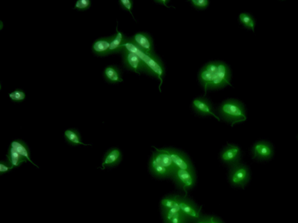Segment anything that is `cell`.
<instances>
[{
  "label": "cell",
  "instance_id": "obj_13",
  "mask_svg": "<svg viewBox=\"0 0 298 223\" xmlns=\"http://www.w3.org/2000/svg\"><path fill=\"white\" fill-rule=\"evenodd\" d=\"M171 158L172 162L177 168L184 169V170H193L191 164L184 154L179 151L170 149L165 148Z\"/></svg>",
  "mask_w": 298,
  "mask_h": 223
},
{
  "label": "cell",
  "instance_id": "obj_29",
  "mask_svg": "<svg viewBox=\"0 0 298 223\" xmlns=\"http://www.w3.org/2000/svg\"><path fill=\"white\" fill-rule=\"evenodd\" d=\"M186 215L181 210L171 218L169 223H183L185 220Z\"/></svg>",
  "mask_w": 298,
  "mask_h": 223
},
{
  "label": "cell",
  "instance_id": "obj_20",
  "mask_svg": "<svg viewBox=\"0 0 298 223\" xmlns=\"http://www.w3.org/2000/svg\"><path fill=\"white\" fill-rule=\"evenodd\" d=\"M179 205L181 210L186 216L194 218H199V211L196 210L194 204L190 202L189 201L179 198Z\"/></svg>",
  "mask_w": 298,
  "mask_h": 223
},
{
  "label": "cell",
  "instance_id": "obj_31",
  "mask_svg": "<svg viewBox=\"0 0 298 223\" xmlns=\"http://www.w3.org/2000/svg\"><path fill=\"white\" fill-rule=\"evenodd\" d=\"M157 2H159L161 4H162L163 5L166 6L167 7H169L167 6V2H169V1H168V0H157V1H156Z\"/></svg>",
  "mask_w": 298,
  "mask_h": 223
},
{
  "label": "cell",
  "instance_id": "obj_1",
  "mask_svg": "<svg viewBox=\"0 0 298 223\" xmlns=\"http://www.w3.org/2000/svg\"><path fill=\"white\" fill-rule=\"evenodd\" d=\"M231 71L227 64L220 62L208 64L200 70L199 81L205 92L231 86Z\"/></svg>",
  "mask_w": 298,
  "mask_h": 223
},
{
  "label": "cell",
  "instance_id": "obj_6",
  "mask_svg": "<svg viewBox=\"0 0 298 223\" xmlns=\"http://www.w3.org/2000/svg\"><path fill=\"white\" fill-rule=\"evenodd\" d=\"M251 154L254 160L261 162L268 161L274 156V146L270 142L260 140L254 144L251 149Z\"/></svg>",
  "mask_w": 298,
  "mask_h": 223
},
{
  "label": "cell",
  "instance_id": "obj_22",
  "mask_svg": "<svg viewBox=\"0 0 298 223\" xmlns=\"http://www.w3.org/2000/svg\"><path fill=\"white\" fill-rule=\"evenodd\" d=\"M179 198L176 196H169L164 198L161 201V206L163 208L164 210H170V208L179 207Z\"/></svg>",
  "mask_w": 298,
  "mask_h": 223
},
{
  "label": "cell",
  "instance_id": "obj_21",
  "mask_svg": "<svg viewBox=\"0 0 298 223\" xmlns=\"http://www.w3.org/2000/svg\"><path fill=\"white\" fill-rule=\"evenodd\" d=\"M239 20L243 26L247 30L254 31L256 26V20L249 13L243 12L240 14Z\"/></svg>",
  "mask_w": 298,
  "mask_h": 223
},
{
  "label": "cell",
  "instance_id": "obj_4",
  "mask_svg": "<svg viewBox=\"0 0 298 223\" xmlns=\"http://www.w3.org/2000/svg\"><path fill=\"white\" fill-rule=\"evenodd\" d=\"M219 113L225 120L231 124L232 126L246 120L245 108L242 103L236 100H225L220 106Z\"/></svg>",
  "mask_w": 298,
  "mask_h": 223
},
{
  "label": "cell",
  "instance_id": "obj_14",
  "mask_svg": "<svg viewBox=\"0 0 298 223\" xmlns=\"http://www.w3.org/2000/svg\"><path fill=\"white\" fill-rule=\"evenodd\" d=\"M112 36L100 38L93 42L92 50L95 55L105 56L109 55V51Z\"/></svg>",
  "mask_w": 298,
  "mask_h": 223
},
{
  "label": "cell",
  "instance_id": "obj_17",
  "mask_svg": "<svg viewBox=\"0 0 298 223\" xmlns=\"http://www.w3.org/2000/svg\"><path fill=\"white\" fill-rule=\"evenodd\" d=\"M64 138L68 144L72 146H92L91 144H85L82 142L80 133L76 129H67L64 132Z\"/></svg>",
  "mask_w": 298,
  "mask_h": 223
},
{
  "label": "cell",
  "instance_id": "obj_33",
  "mask_svg": "<svg viewBox=\"0 0 298 223\" xmlns=\"http://www.w3.org/2000/svg\"><path fill=\"white\" fill-rule=\"evenodd\" d=\"M297 139H298V135H297Z\"/></svg>",
  "mask_w": 298,
  "mask_h": 223
},
{
  "label": "cell",
  "instance_id": "obj_26",
  "mask_svg": "<svg viewBox=\"0 0 298 223\" xmlns=\"http://www.w3.org/2000/svg\"><path fill=\"white\" fill-rule=\"evenodd\" d=\"M191 2L196 8L200 10L205 9L209 4L208 0H191Z\"/></svg>",
  "mask_w": 298,
  "mask_h": 223
},
{
  "label": "cell",
  "instance_id": "obj_11",
  "mask_svg": "<svg viewBox=\"0 0 298 223\" xmlns=\"http://www.w3.org/2000/svg\"><path fill=\"white\" fill-rule=\"evenodd\" d=\"M123 158V154L121 150L117 148L110 149L105 154L102 160V166L100 167L102 170L107 168H112L119 164Z\"/></svg>",
  "mask_w": 298,
  "mask_h": 223
},
{
  "label": "cell",
  "instance_id": "obj_8",
  "mask_svg": "<svg viewBox=\"0 0 298 223\" xmlns=\"http://www.w3.org/2000/svg\"><path fill=\"white\" fill-rule=\"evenodd\" d=\"M172 178L186 192V190L191 188L195 183V175L193 170L176 169Z\"/></svg>",
  "mask_w": 298,
  "mask_h": 223
},
{
  "label": "cell",
  "instance_id": "obj_10",
  "mask_svg": "<svg viewBox=\"0 0 298 223\" xmlns=\"http://www.w3.org/2000/svg\"><path fill=\"white\" fill-rule=\"evenodd\" d=\"M130 39L142 52L149 54H154L153 40L148 34L144 32H139Z\"/></svg>",
  "mask_w": 298,
  "mask_h": 223
},
{
  "label": "cell",
  "instance_id": "obj_3",
  "mask_svg": "<svg viewBox=\"0 0 298 223\" xmlns=\"http://www.w3.org/2000/svg\"><path fill=\"white\" fill-rule=\"evenodd\" d=\"M149 168L152 174L159 178L172 177L176 169H177L165 148H156L155 152L151 158Z\"/></svg>",
  "mask_w": 298,
  "mask_h": 223
},
{
  "label": "cell",
  "instance_id": "obj_9",
  "mask_svg": "<svg viewBox=\"0 0 298 223\" xmlns=\"http://www.w3.org/2000/svg\"><path fill=\"white\" fill-rule=\"evenodd\" d=\"M242 156L241 149L234 144H229L222 151L220 158L224 164L231 167L240 162Z\"/></svg>",
  "mask_w": 298,
  "mask_h": 223
},
{
  "label": "cell",
  "instance_id": "obj_19",
  "mask_svg": "<svg viewBox=\"0 0 298 223\" xmlns=\"http://www.w3.org/2000/svg\"><path fill=\"white\" fill-rule=\"evenodd\" d=\"M6 156L7 162L14 168H19L24 163H26L28 162L24 157L21 156L16 150L11 148L10 146Z\"/></svg>",
  "mask_w": 298,
  "mask_h": 223
},
{
  "label": "cell",
  "instance_id": "obj_5",
  "mask_svg": "<svg viewBox=\"0 0 298 223\" xmlns=\"http://www.w3.org/2000/svg\"><path fill=\"white\" fill-rule=\"evenodd\" d=\"M250 179V172L246 164L239 162L231 167L229 181L232 186L242 188L247 185Z\"/></svg>",
  "mask_w": 298,
  "mask_h": 223
},
{
  "label": "cell",
  "instance_id": "obj_30",
  "mask_svg": "<svg viewBox=\"0 0 298 223\" xmlns=\"http://www.w3.org/2000/svg\"><path fill=\"white\" fill-rule=\"evenodd\" d=\"M207 223H221L220 221H218L217 218L213 217H210L206 219Z\"/></svg>",
  "mask_w": 298,
  "mask_h": 223
},
{
  "label": "cell",
  "instance_id": "obj_32",
  "mask_svg": "<svg viewBox=\"0 0 298 223\" xmlns=\"http://www.w3.org/2000/svg\"><path fill=\"white\" fill-rule=\"evenodd\" d=\"M197 223H207L206 220H200L197 222Z\"/></svg>",
  "mask_w": 298,
  "mask_h": 223
},
{
  "label": "cell",
  "instance_id": "obj_27",
  "mask_svg": "<svg viewBox=\"0 0 298 223\" xmlns=\"http://www.w3.org/2000/svg\"><path fill=\"white\" fill-rule=\"evenodd\" d=\"M119 4L122 8L127 10V12L130 13L131 16L134 17L132 12L133 2L131 0H120Z\"/></svg>",
  "mask_w": 298,
  "mask_h": 223
},
{
  "label": "cell",
  "instance_id": "obj_23",
  "mask_svg": "<svg viewBox=\"0 0 298 223\" xmlns=\"http://www.w3.org/2000/svg\"><path fill=\"white\" fill-rule=\"evenodd\" d=\"M10 98L14 102H21L26 98L25 92L22 89H17L9 94Z\"/></svg>",
  "mask_w": 298,
  "mask_h": 223
},
{
  "label": "cell",
  "instance_id": "obj_12",
  "mask_svg": "<svg viewBox=\"0 0 298 223\" xmlns=\"http://www.w3.org/2000/svg\"><path fill=\"white\" fill-rule=\"evenodd\" d=\"M192 106L193 109L195 110L197 113L203 115V116H212L218 121H220V118L217 116L214 112L212 106L208 100L203 98H196L194 99Z\"/></svg>",
  "mask_w": 298,
  "mask_h": 223
},
{
  "label": "cell",
  "instance_id": "obj_18",
  "mask_svg": "<svg viewBox=\"0 0 298 223\" xmlns=\"http://www.w3.org/2000/svg\"><path fill=\"white\" fill-rule=\"evenodd\" d=\"M116 28V34L113 35V39L111 40L109 54L113 53L121 52L122 46L126 41L127 38L121 32Z\"/></svg>",
  "mask_w": 298,
  "mask_h": 223
},
{
  "label": "cell",
  "instance_id": "obj_25",
  "mask_svg": "<svg viewBox=\"0 0 298 223\" xmlns=\"http://www.w3.org/2000/svg\"><path fill=\"white\" fill-rule=\"evenodd\" d=\"M180 208L177 207L166 210H164V218L168 222L171 220V218L174 216L178 214L179 212H180Z\"/></svg>",
  "mask_w": 298,
  "mask_h": 223
},
{
  "label": "cell",
  "instance_id": "obj_28",
  "mask_svg": "<svg viewBox=\"0 0 298 223\" xmlns=\"http://www.w3.org/2000/svg\"><path fill=\"white\" fill-rule=\"evenodd\" d=\"M14 168L7 162L2 161L0 162V174L3 175L7 172L12 171Z\"/></svg>",
  "mask_w": 298,
  "mask_h": 223
},
{
  "label": "cell",
  "instance_id": "obj_2",
  "mask_svg": "<svg viewBox=\"0 0 298 223\" xmlns=\"http://www.w3.org/2000/svg\"><path fill=\"white\" fill-rule=\"evenodd\" d=\"M125 50L137 55L145 64L148 70V74L154 76L159 79L160 84L159 89L163 84L164 76V68L161 60L154 54H149L140 50L132 42L130 38H127L124 44L122 46V50ZM122 52V51H121Z\"/></svg>",
  "mask_w": 298,
  "mask_h": 223
},
{
  "label": "cell",
  "instance_id": "obj_7",
  "mask_svg": "<svg viewBox=\"0 0 298 223\" xmlns=\"http://www.w3.org/2000/svg\"><path fill=\"white\" fill-rule=\"evenodd\" d=\"M121 52L124 66L128 70L139 74L144 72L148 74V68L137 55L125 50H122Z\"/></svg>",
  "mask_w": 298,
  "mask_h": 223
},
{
  "label": "cell",
  "instance_id": "obj_24",
  "mask_svg": "<svg viewBox=\"0 0 298 223\" xmlns=\"http://www.w3.org/2000/svg\"><path fill=\"white\" fill-rule=\"evenodd\" d=\"M91 0H78L75 2L74 8L78 10H88L91 6Z\"/></svg>",
  "mask_w": 298,
  "mask_h": 223
},
{
  "label": "cell",
  "instance_id": "obj_15",
  "mask_svg": "<svg viewBox=\"0 0 298 223\" xmlns=\"http://www.w3.org/2000/svg\"><path fill=\"white\" fill-rule=\"evenodd\" d=\"M104 78L111 84H117L123 81L121 72L114 66H107L103 72Z\"/></svg>",
  "mask_w": 298,
  "mask_h": 223
},
{
  "label": "cell",
  "instance_id": "obj_16",
  "mask_svg": "<svg viewBox=\"0 0 298 223\" xmlns=\"http://www.w3.org/2000/svg\"><path fill=\"white\" fill-rule=\"evenodd\" d=\"M11 148L16 150L17 152L26 159L29 162L34 164V166L39 168L37 164L34 163L31 157L30 150H29L27 144L21 140H16L13 141L10 146Z\"/></svg>",
  "mask_w": 298,
  "mask_h": 223
}]
</instances>
